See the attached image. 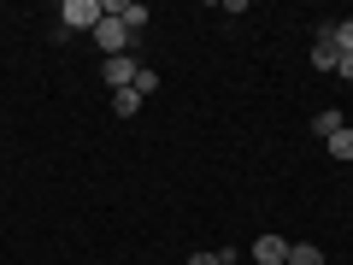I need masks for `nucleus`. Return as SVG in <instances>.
Returning <instances> with one entry per match:
<instances>
[{"mask_svg": "<svg viewBox=\"0 0 353 265\" xmlns=\"http://www.w3.org/2000/svg\"><path fill=\"white\" fill-rule=\"evenodd\" d=\"M88 36H94V48H101V53H106V59H118V53H124V48H130V30H124V18H112V12H106V18H101V24L88 30Z\"/></svg>", "mask_w": 353, "mask_h": 265, "instance_id": "f257e3e1", "label": "nucleus"}, {"mask_svg": "<svg viewBox=\"0 0 353 265\" xmlns=\"http://www.w3.org/2000/svg\"><path fill=\"white\" fill-rule=\"evenodd\" d=\"M59 18H65L71 30H94V24L106 18V0H65V6H59Z\"/></svg>", "mask_w": 353, "mask_h": 265, "instance_id": "f03ea898", "label": "nucleus"}, {"mask_svg": "<svg viewBox=\"0 0 353 265\" xmlns=\"http://www.w3.org/2000/svg\"><path fill=\"white\" fill-rule=\"evenodd\" d=\"M289 248H294V242H283L277 230H265L248 253H253V265H289Z\"/></svg>", "mask_w": 353, "mask_h": 265, "instance_id": "7ed1b4c3", "label": "nucleus"}, {"mask_svg": "<svg viewBox=\"0 0 353 265\" xmlns=\"http://www.w3.org/2000/svg\"><path fill=\"white\" fill-rule=\"evenodd\" d=\"M136 71H141V65L130 59V53H118V59H106V65H101V77H106L112 88H136Z\"/></svg>", "mask_w": 353, "mask_h": 265, "instance_id": "20e7f679", "label": "nucleus"}, {"mask_svg": "<svg viewBox=\"0 0 353 265\" xmlns=\"http://www.w3.org/2000/svg\"><path fill=\"white\" fill-rule=\"evenodd\" d=\"M312 65H318V71H336V65H341V48H336V36H330V24L318 30V41H312Z\"/></svg>", "mask_w": 353, "mask_h": 265, "instance_id": "39448f33", "label": "nucleus"}, {"mask_svg": "<svg viewBox=\"0 0 353 265\" xmlns=\"http://www.w3.org/2000/svg\"><path fill=\"white\" fill-rule=\"evenodd\" d=\"M106 12H112V18H124V30H130V36H136V30L148 24V6H141V0H118V6H106Z\"/></svg>", "mask_w": 353, "mask_h": 265, "instance_id": "423d86ee", "label": "nucleus"}, {"mask_svg": "<svg viewBox=\"0 0 353 265\" xmlns=\"http://www.w3.org/2000/svg\"><path fill=\"white\" fill-rule=\"evenodd\" d=\"M112 112L118 118H136L141 112V95H136V88H112Z\"/></svg>", "mask_w": 353, "mask_h": 265, "instance_id": "0eeeda50", "label": "nucleus"}, {"mask_svg": "<svg viewBox=\"0 0 353 265\" xmlns=\"http://www.w3.org/2000/svg\"><path fill=\"white\" fill-rule=\"evenodd\" d=\"M312 130H318V136L330 141V136H336V130H347V124H341V112H336V106H324V112L312 118Z\"/></svg>", "mask_w": 353, "mask_h": 265, "instance_id": "6e6552de", "label": "nucleus"}, {"mask_svg": "<svg viewBox=\"0 0 353 265\" xmlns=\"http://www.w3.org/2000/svg\"><path fill=\"white\" fill-rule=\"evenodd\" d=\"M289 265H324L318 242H294V248H289Z\"/></svg>", "mask_w": 353, "mask_h": 265, "instance_id": "1a4fd4ad", "label": "nucleus"}, {"mask_svg": "<svg viewBox=\"0 0 353 265\" xmlns=\"http://www.w3.org/2000/svg\"><path fill=\"white\" fill-rule=\"evenodd\" d=\"M330 36H336L341 53H353V18H336V24H330Z\"/></svg>", "mask_w": 353, "mask_h": 265, "instance_id": "9d476101", "label": "nucleus"}, {"mask_svg": "<svg viewBox=\"0 0 353 265\" xmlns=\"http://www.w3.org/2000/svg\"><path fill=\"white\" fill-rule=\"evenodd\" d=\"M330 153H336V159H353V130H336V136H330Z\"/></svg>", "mask_w": 353, "mask_h": 265, "instance_id": "9b49d317", "label": "nucleus"}, {"mask_svg": "<svg viewBox=\"0 0 353 265\" xmlns=\"http://www.w3.org/2000/svg\"><path fill=\"white\" fill-rule=\"evenodd\" d=\"M153 88H159V71H148V65H141V71H136V95H141V101H148Z\"/></svg>", "mask_w": 353, "mask_h": 265, "instance_id": "f8f14e48", "label": "nucleus"}, {"mask_svg": "<svg viewBox=\"0 0 353 265\" xmlns=\"http://www.w3.org/2000/svg\"><path fill=\"white\" fill-rule=\"evenodd\" d=\"M336 77H353V53H341V65H336Z\"/></svg>", "mask_w": 353, "mask_h": 265, "instance_id": "ddd939ff", "label": "nucleus"}, {"mask_svg": "<svg viewBox=\"0 0 353 265\" xmlns=\"http://www.w3.org/2000/svg\"><path fill=\"white\" fill-rule=\"evenodd\" d=\"M189 265H218V253H189Z\"/></svg>", "mask_w": 353, "mask_h": 265, "instance_id": "4468645a", "label": "nucleus"}]
</instances>
